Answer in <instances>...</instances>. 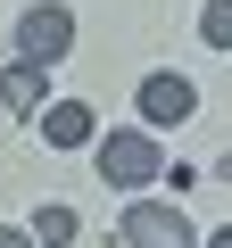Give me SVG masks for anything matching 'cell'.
<instances>
[{"label":"cell","mask_w":232,"mask_h":248,"mask_svg":"<svg viewBox=\"0 0 232 248\" xmlns=\"http://www.w3.org/2000/svg\"><path fill=\"white\" fill-rule=\"evenodd\" d=\"M66 42H75V17L58 9V0H33V9L17 17V58H25V66L50 75V66L66 58Z\"/></svg>","instance_id":"cell-1"},{"label":"cell","mask_w":232,"mask_h":248,"mask_svg":"<svg viewBox=\"0 0 232 248\" xmlns=\"http://www.w3.org/2000/svg\"><path fill=\"white\" fill-rule=\"evenodd\" d=\"M116 232H125V248H199V232H191L182 207H166V199H133Z\"/></svg>","instance_id":"cell-2"},{"label":"cell","mask_w":232,"mask_h":248,"mask_svg":"<svg viewBox=\"0 0 232 248\" xmlns=\"http://www.w3.org/2000/svg\"><path fill=\"white\" fill-rule=\"evenodd\" d=\"M99 182H116V190L158 182V141H149V133H108V141H99Z\"/></svg>","instance_id":"cell-3"},{"label":"cell","mask_w":232,"mask_h":248,"mask_svg":"<svg viewBox=\"0 0 232 248\" xmlns=\"http://www.w3.org/2000/svg\"><path fill=\"white\" fill-rule=\"evenodd\" d=\"M191 108H199L191 75H149V83H141V116H149V124H182Z\"/></svg>","instance_id":"cell-4"},{"label":"cell","mask_w":232,"mask_h":248,"mask_svg":"<svg viewBox=\"0 0 232 248\" xmlns=\"http://www.w3.org/2000/svg\"><path fill=\"white\" fill-rule=\"evenodd\" d=\"M42 141H50V149H83V141H91V108H83V99H50V108H42Z\"/></svg>","instance_id":"cell-5"},{"label":"cell","mask_w":232,"mask_h":248,"mask_svg":"<svg viewBox=\"0 0 232 248\" xmlns=\"http://www.w3.org/2000/svg\"><path fill=\"white\" fill-rule=\"evenodd\" d=\"M42 91H50V75H42V66H25V58L0 75V99H9L17 116H42Z\"/></svg>","instance_id":"cell-6"},{"label":"cell","mask_w":232,"mask_h":248,"mask_svg":"<svg viewBox=\"0 0 232 248\" xmlns=\"http://www.w3.org/2000/svg\"><path fill=\"white\" fill-rule=\"evenodd\" d=\"M25 240H33V248H66V240H75V207H42Z\"/></svg>","instance_id":"cell-7"},{"label":"cell","mask_w":232,"mask_h":248,"mask_svg":"<svg viewBox=\"0 0 232 248\" xmlns=\"http://www.w3.org/2000/svg\"><path fill=\"white\" fill-rule=\"evenodd\" d=\"M199 33H207V50H232V0H207V9H199Z\"/></svg>","instance_id":"cell-8"},{"label":"cell","mask_w":232,"mask_h":248,"mask_svg":"<svg viewBox=\"0 0 232 248\" xmlns=\"http://www.w3.org/2000/svg\"><path fill=\"white\" fill-rule=\"evenodd\" d=\"M0 248H33V240H25V232H17V223H0Z\"/></svg>","instance_id":"cell-9"},{"label":"cell","mask_w":232,"mask_h":248,"mask_svg":"<svg viewBox=\"0 0 232 248\" xmlns=\"http://www.w3.org/2000/svg\"><path fill=\"white\" fill-rule=\"evenodd\" d=\"M207 248H232V223H224V232H215V240H207Z\"/></svg>","instance_id":"cell-10"}]
</instances>
